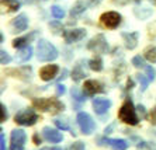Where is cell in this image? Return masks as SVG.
Listing matches in <instances>:
<instances>
[{"label":"cell","instance_id":"obj_21","mask_svg":"<svg viewBox=\"0 0 156 150\" xmlns=\"http://www.w3.org/2000/svg\"><path fill=\"white\" fill-rule=\"evenodd\" d=\"M134 14L136 15L139 20H146L152 15V10H151V9H146V7H142V9L136 7V9H134Z\"/></svg>","mask_w":156,"mask_h":150},{"label":"cell","instance_id":"obj_31","mask_svg":"<svg viewBox=\"0 0 156 150\" xmlns=\"http://www.w3.org/2000/svg\"><path fill=\"white\" fill-rule=\"evenodd\" d=\"M72 95H73V98L76 100V101H80V103L86 101V98H84V95H86V94H82L77 88H73V90H72Z\"/></svg>","mask_w":156,"mask_h":150},{"label":"cell","instance_id":"obj_23","mask_svg":"<svg viewBox=\"0 0 156 150\" xmlns=\"http://www.w3.org/2000/svg\"><path fill=\"white\" fill-rule=\"evenodd\" d=\"M86 9H87V6L84 4V2L79 0V2H76V3L73 4L72 10H70V14L72 15H79V14H82V13H84Z\"/></svg>","mask_w":156,"mask_h":150},{"label":"cell","instance_id":"obj_44","mask_svg":"<svg viewBox=\"0 0 156 150\" xmlns=\"http://www.w3.org/2000/svg\"><path fill=\"white\" fill-rule=\"evenodd\" d=\"M129 0H114V3H118V4H127Z\"/></svg>","mask_w":156,"mask_h":150},{"label":"cell","instance_id":"obj_34","mask_svg":"<svg viewBox=\"0 0 156 150\" xmlns=\"http://www.w3.org/2000/svg\"><path fill=\"white\" fill-rule=\"evenodd\" d=\"M86 146H84L83 142H75L70 145V150H84Z\"/></svg>","mask_w":156,"mask_h":150},{"label":"cell","instance_id":"obj_6","mask_svg":"<svg viewBox=\"0 0 156 150\" xmlns=\"http://www.w3.org/2000/svg\"><path fill=\"white\" fill-rule=\"evenodd\" d=\"M121 20L122 17L117 11H107V13H103L100 17V22L108 29H115L121 24Z\"/></svg>","mask_w":156,"mask_h":150},{"label":"cell","instance_id":"obj_29","mask_svg":"<svg viewBox=\"0 0 156 150\" xmlns=\"http://www.w3.org/2000/svg\"><path fill=\"white\" fill-rule=\"evenodd\" d=\"M54 124L56 125L59 129H62V131H70L69 124H68V121H65V119H55Z\"/></svg>","mask_w":156,"mask_h":150},{"label":"cell","instance_id":"obj_14","mask_svg":"<svg viewBox=\"0 0 156 150\" xmlns=\"http://www.w3.org/2000/svg\"><path fill=\"white\" fill-rule=\"evenodd\" d=\"M58 72H59L58 65H47L40 70V77L44 81H51L55 79V76L58 74Z\"/></svg>","mask_w":156,"mask_h":150},{"label":"cell","instance_id":"obj_47","mask_svg":"<svg viewBox=\"0 0 156 150\" xmlns=\"http://www.w3.org/2000/svg\"><path fill=\"white\" fill-rule=\"evenodd\" d=\"M153 3H155V4H156V0H153Z\"/></svg>","mask_w":156,"mask_h":150},{"label":"cell","instance_id":"obj_32","mask_svg":"<svg viewBox=\"0 0 156 150\" xmlns=\"http://www.w3.org/2000/svg\"><path fill=\"white\" fill-rule=\"evenodd\" d=\"M138 150H156V147H153L151 143L139 142L138 143Z\"/></svg>","mask_w":156,"mask_h":150},{"label":"cell","instance_id":"obj_48","mask_svg":"<svg viewBox=\"0 0 156 150\" xmlns=\"http://www.w3.org/2000/svg\"><path fill=\"white\" fill-rule=\"evenodd\" d=\"M135 2H141V0H135Z\"/></svg>","mask_w":156,"mask_h":150},{"label":"cell","instance_id":"obj_15","mask_svg":"<svg viewBox=\"0 0 156 150\" xmlns=\"http://www.w3.org/2000/svg\"><path fill=\"white\" fill-rule=\"evenodd\" d=\"M11 29H13V32H23V31H26L27 27H28V17L26 14H20L17 15L10 24Z\"/></svg>","mask_w":156,"mask_h":150},{"label":"cell","instance_id":"obj_37","mask_svg":"<svg viewBox=\"0 0 156 150\" xmlns=\"http://www.w3.org/2000/svg\"><path fill=\"white\" fill-rule=\"evenodd\" d=\"M149 121H151L152 125H156V107L151 111V114H149Z\"/></svg>","mask_w":156,"mask_h":150},{"label":"cell","instance_id":"obj_4","mask_svg":"<svg viewBox=\"0 0 156 150\" xmlns=\"http://www.w3.org/2000/svg\"><path fill=\"white\" fill-rule=\"evenodd\" d=\"M37 121H38V114L34 110H28V108L21 110L14 117V122L21 126H33L37 124Z\"/></svg>","mask_w":156,"mask_h":150},{"label":"cell","instance_id":"obj_49","mask_svg":"<svg viewBox=\"0 0 156 150\" xmlns=\"http://www.w3.org/2000/svg\"><path fill=\"white\" fill-rule=\"evenodd\" d=\"M155 135H156V131H155Z\"/></svg>","mask_w":156,"mask_h":150},{"label":"cell","instance_id":"obj_16","mask_svg":"<svg viewBox=\"0 0 156 150\" xmlns=\"http://www.w3.org/2000/svg\"><path fill=\"white\" fill-rule=\"evenodd\" d=\"M121 37H122L124 44H125L127 49L132 51V49L136 48V45H138V37H139V34L136 31H134V32H122Z\"/></svg>","mask_w":156,"mask_h":150},{"label":"cell","instance_id":"obj_39","mask_svg":"<svg viewBox=\"0 0 156 150\" xmlns=\"http://www.w3.org/2000/svg\"><path fill=\"white\" fill-rule=\"evenodd\" d=\"M65 91H66V88H65V86H63V84L56 86V94H58V95L65 94Z\"/></svg>","mask_w":156,"mask_h":150},{"label":"cell","instance_id":"obj_25","mask_svg":"<svg viewBox=\"0 0 156 150\" xmlns=\"http://www.w3.org/2000/svg\"><path fill=\"white\" fill-rule=\"evenodd\" d=\"M144 56H145L146 60H149V62H152V63H156V46H151V48H148V49H145Z\"/></svg>","mask_w":156,"mask_h":150},{"label":"cell","instance_id":"obj_3","mask_svg":"<svg viewBox=\"0 0 156 150\" xmlns=\"http://www.w3.org/2000/svg\"><path fill=\"white\" fill-rule=\"evenodd\" d=\"M58 49L45 39L38 41L37 44V56L41 62H52L58 58Z\"/></svg>","mask_w":156,"mask_h":150},{"label":"cell","instance_id":"obj_45","mask_svg":"<svg viewBox=\"0 0 156 150\" xmlns=\"http://www.w3.org/2000/svg\"><path fill=\"white\" fill-rule=\"evenodd\" d=\"M52 150H65V149H61V147H52Z\"/></svg>","mask_w":156,"mask_h":150},{"label":"cell","instance_id":"obj_30","mask_svg":"<svg viewBox=\"0 0 156 150\" xmlns=\"http://www.w3.org/2000/svg\"><path fill=\"white\" fill-rule=\"evenodd\" d=\"M10 62H11L10 55H9L4 49H2V51H0V63H2V65H9Z\"/></svg>","mask_w":156,"mask_h":150},{"label":"cell","instance_id":"obj_22","mask_svg":"<svg viewBox=\"0 0 156 150\" xmlns=\"http://www.w3.org/2000/svg\"><path fill=\"white\" fill-rule=\"evenodd\" d=\"M86 76H87V74H86V72L82 69V65H80V63H77V65L75 66L73 72H72V79L75 81H80L82 79H84Z\"/></svg>","mask_w":156,"mask_h":150},{"label":"cell","instance_id":"obj_33","mask_svg":"<svg viewBox=\"0 0 156 150\" xmlns=\"http://www.w3.org/2000/svg\"><path fill=\"white\" fill-rule=\"evenodd\" d=\"M145 70H146V76H148V79L151 81H153L155 80V76H156V73H155V69L153 67H151V66H146L145 67Z\"/></svg>","mask_w":156,"mask_h":150},{"label":"cell","instance_id":"obj_10","mask_svg":"<svg viewBox=\"0 0 156 150\" xmlns=\"http://www.w3.org/2000/svg\"><path fill=\"white\" fill-rule=\"evenodd\" d=\"M84 37H86V29L83 28H73L63 31V39L66 44H73L77 41H82Z\"/></svg>","mask_w":156,"mask_h":150},{"label":"cell","instance_id":"obj_17","mask_svg":"<svg viewBox=\"0 0 156 150\" xmlns=\"http://www.w3.org/2000/svg\"><path fill=\"white\" fill-rule=\"evenodd\" d=\"M111 107V101L107 98H94L93 100V108H94V112L98 115H103L107 111L110 110Z\"/></svg>","mask_w":156,"mask_h":150},{"label":"cell","instance_id":"obj_26","mask_svg":"<svg viewBox=\"0 0 156 150\" xmlns=\"http://www.w3.org/2000/svg\"><path fill=\"white\" fill-rule=\"evenodd\" d=\"M51 13H52V15H54L55 19H58V20H61V19H63V17H65V10H63V9H61L59 6H52V7H51Z\"/></svg>","mask_w":156,"mask_h":150},{"label":"cell","instance_id":"obj_1","mask_svg":"<svg viewBox=\"0 0 156 150\" xmlns=\"http://www.w3.org/2000/svg\"><path fill=\"white\" fill-rule=\"evenodd\" d=\"M118 119L122 121L124 124L131 125V126L138 125L139 118H138V115H136V110H135V107H134V104H132V101H131V98H127L122 103V105L120 107V110H118Z\"/></svg>","mask_w":156,"mask_h":150},{"label":"cell","instance_id":"obj_40","mask_svg":"<svg viewBox=\"0 0 156 150\" xmlns=\"http://www.w3.org/2000/svg\"><path fill=\"white\" fill-rule=\"evenodd\" d=\"M33 140H34V143H35V145H40L41 143V139H40V135H38V133H35V135L33 136Z\"/></svg>","mask_w":156,"mask_h":150},{"label":"cell","instance_id":"obj_13","mask_svg":"<svg viewBox=\"0 0 156 150\" xmlns=\"http://www.w3.org/2000/svg\"><path fill=\"white\" fill-rule=\"evenodd\" d=\"M42 136L44 139L49 143H59L63 140V136H62L61 132H58L56 129H52L51 126H45L42 129Z\"/></svg>","mask_w":156,"mask_h":150},{"label":"cell","instance_id":"obj_35","mask_svg":"<svg viewBox=\"0 0 156 150\" xmlns=\"http://www.w3.org/2000/svg\"><path fill=\"white\" fill-rule=\"evenodd\" d=\"M49 27H51V28L54 29V32H55V34H58V32H61V31H62V26L59 24L58 21L49 22Z\"/></svg>","mask_w":156,"mask_h":150},{"label":"cell","instance_id":"obj_42","mask_svg":"<svg viewBox=\"0 0 156 150\" xmlns=\"http://www.w3.org/2000/svg\"><path fill=\"white\" fill-rule=\"evenodd\" d=\"M114 126H115V124H111L110 125V126H107V128H105V131H104V133L105 135H107V133H111V131H113V128Z\"/></svg>","mask_w":156,"mask_h":150},{"label":"cell","instance_id":"obj_2","mask_svg":"<svg viewBox=\"0 0 156 150\" xmlns=\"http://www.w3.org/2000/svg\"><path fill=\"white\" fill-rule=\"evenodd\" d=\"M33 107H35L37 110L40 111H44V112H51V114H58L65 110L63 103H61L56 98H34Z\"/></svg>","mask_w":156,"mask_h":150},{"label":"cell","instance_id":"obj_9","mask_svg":"<svg viewBox=\"0 0 156 150\" xmlns=\"http://www.w3.org/2000/svg\"><path fill=\"white\" fill-rule=\"evenodd\" d=\"M100 146H107L113 150H125L128 147V142L124 139H111V138H98Z\"/></svg>","mask_w":156,"mask_h":150},{"label":"cell","instance_id":"obj_11","mask_svg":"<svg viewBox=\"0 0 156 150\" xmlns=\"http://www.w3.org/2000/svg\"><path fill=\"white\" fill-rule=\"evenodd\" d=\"M105 88L104 86L97 80H86L83 84V94L86 95H94V94H100L104 93Z\"/></svg>","mask_w":156,"mask_h":150},{"label":"cell","instance_id":"obj_43","mask_svg":"<svg viewBox=\"0 0 156 150\" xmlns=\"http://www.w3.org/2000/svg\"><path fill=\"white\" fill-rule=\"evenodd\" d=\"M138 110L142 114V117H145V108H144V105H138Z\"/></svg>","mask_w":156,"mask_h":150},{"label":"cell","instance_id":"obj_8","mask_svg":"<svg viewBox=\"0 0 156 150\" xmlns=\"http://www.w3.org/2000/svg\"><path fill=\"white\" fill-rule=\"evenodd\" d=\"M27 140V135L23 129H14L10 136V150H23Z\"/></svg>","mask_w":156,"mask_h":150},{"label":"cell","instance_id":"obj_24","mask_svg":"<svg viewBox=\"0 0 156 150\" xmlns=\"http://www.w3.org/2000/svg\"><path fill=\"white\" fill-rule=\"evenodd\" d=\"M89 67H90L93 72H101L103 70V60L101 58H94L89 62Z\"/></svg>","mask_w":156,"mask_h":150},{"label":"cell","instance_id":"obj_36","mask_svg":"<svg viewBox=\"0 0 156 150\" xmlns=\"http://www.w3.org/2000/svg\"><path fill=\"white\" fill-rule=\"evenodd\" d=\"M0 108H2V117H0V121H2V122L7 121L9 114H7V108H6V105H4V104H2V105H0Z\"/></svg>","mask_w":156,"mask_h":150},{"label":"cell","instance_id":"obj_41","mask_svg":"<svg viewBox=\"0 0 156 150\" xmlns=\"http://www.w3.org/2000/svg\"><path fill=\"white\" fill-rule=\"evenodd\" d=\"M87 2H89V4H90V6H97V4L101 3L103 0H87Z\"/></svg>","mask_w":156,"mask_h":150},{"label":"cell","instance_id":"obj_28","mask_svg":"<svg viewBox=\"0 0 156 150\" xmlns=\"http://www.w3.org/2000/svg\"><path fill=\"white\" fill-rule=\"evenodd\" d=\"M132 65H134L136 69H145V67H146L144 58H142V56H139V55L132 58Z\"/></svg>","mask_w":156,"mask_h":150},{"label":"cell","instance_id":"obj_7","mask_svg":"<svg viewBox=\"0 0 156 150\" xmlns=\"http://www.w3.org/2000/svg\"><path fill=\"white\" fill-rule=\"evenodd\" d=\"M87 49L94 53H105L108 51V44L105 41V37L103 34H98L96 37H93L90 39V42L87 44Z\"/></svg>","mask_w":156,"mask_h":150},{"label":"cell","instance_id":"obj_27","mask_svg":"<svg viewBox=\"0 0 156 150\" xmlns=\"http://www.w3.org/2000/svg\"><path fill=\"white\" fill-rule=\"evenodd\" d=\"M136 79L141 83V91H145L148 88V84L151 83V80L148 79V76H144V74H136Z\"/></svg>","mask_w":156,"mask_h":150},{"label":"cell","instance_id":"obj_46","mask_svg":"<svg viewBox=\"0 0 156 150\" xmlns=\"http://www.w3.org/2000/svg\"><path fill=\"white\" fill-rule=\"evenodd\" d=\"M41 150H52V147H42Z\"/></svg>","mask_w":156,"mask_h":150},{"label":"cell","instance_id":"obj_19","mask_svg":"<svg viewBox=\"0 0 156 150\" xmlns=\"http://www.w3.org/2000/svg\"><path fill=\"white\" fill-rule=\"evenodd\" d=\"M31 56H33V46L31 45L20 49V52L17 53V59L20 62H28L30 59H31Z\"/></svg>","mask_w":156,"mask_h":150},{"label":"cell","instance_id":"obj_12","mask_svg":"<svg viewBox=\"0 0 156 150\" xmlns=\"http://www.w3.org/2000/svg\"><path fill=\"white\" fill-rule=\"evenodd\" d=\"M31 73L33 69L30 66H21V67H13V69H7L6 74H10L13 77H18L21 80H30L31 79Z\"/></svg>","mask_w":156,"mask_h":150},{"label":"cell","instance_id":"obj_20","mask_svg":"<svg viewBox=\"0 0 156 150\" xmlns=\"http://www.w3.org/2000/svg\"><path fill=\"white\" fill-rule=\"evenodd\" d=\"M2 6L7 9L9 13H13L20 9V2L18 0H2Z\"/></svg>","mask_w":156,"mask_h":150},{"label":"cell","instance_id":"obj_38","mask_svg":"<svg viewBox=\"0 0 156 150\" xmlns=\"http://www.w3.org/2000/svg\"><path fill=\"white\" fill-rule=\"evenodd\" d=\"M0 150H6V138H4L3 131L0 133Z\"/></svg>","mask_w":156,"mask_h":150},{"label":"cell","instance_id":"obj_5","mask_svg":"<svg viewBox=\"0 0 156 150\" xmlns=\"http://www.w3.org/2000/svg\"><path fill=\"white\" fill-rule=\"evenodd\" d=\"M77 125H79L80 131L83 132L84 135H91L96 131V124L93 121V118L89 115L87 112H79L77 114Z\"/></svg>","mask_w":156,"mask_h":150},{"label":"cell","instance_id":"obj_18","mask_svg":"<svg viewBox=\"0 0 156 150\" xmlns=\"http://www.w3.org/2000/svg\"><path fill=\"white\" fill-rule=\"evenodd\" d=\"M34 37H35V32L30 34V35H26V37H21V38H16V39L13 41V48H16V49H23V48L28 46L30 41L33 39Z\"/></svg>","mask_w":156,"mask_h":150}]
</instances>
